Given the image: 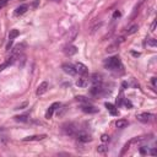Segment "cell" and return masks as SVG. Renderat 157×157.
<instances>
[{
    "label": "cell",
    "instance_id": "ac0fdd59",
    "mask_svg": "<svg viewBox=\"0 0 157 157\" xmlns=\"http://www.w3.org/2000/svg\"><path fill=\"white\" fill-rule=\"evenodd\" d=\"M18 35H20V32H18L17 30H11L10 33H9V39H10V40H13Z\"/></svg>",
    "mask_w": 157,
    "mask_h": 157
},
{
    "label": "cell",
    "instance_id": "5b68a950",
    "mask_svg": "<svg viewBox=\"0 0 157 157\" xmlns=\"http://www.w3.org/2000/svg\"><path fill=\"white\" fill-rule=\"evenodd\" d=\"M76 138H77V140L81 141V142H88V141L92 140V139H91V135L87 134V133H85V131H77V133H76Z\"/></svg>",
    "mask_w": 157,
    "mask_h": 157
},
{
    "label": "cell",
    "instance_id": "30bf717a",
    "mask_svg": "<svg viewBox=\"0 0 157 157\" xmlns=\"http://www.w3.org/2000/svg\"><path fill=\"white\" fill-rule=\"evenodd\" d=\"M102 91H103V88H102L101 85H93V87L90 90L91 94H93V96H97V94H101Z\"/></svg>",
    "mask_w": 157,
    "mask_h": 157
},
{
    "label": "cell",
    "instance_id": "3957f363",
    "mask_svg": "<svg viewBox=\"0 0 157 157\" xmlns=\"http://www.w3.org/2000/svg\"><path fill=\"white\" fill-rule=\"evenodd\" d=\"M136 118H138L139 121L141 123H148V121H151L153 119V114L151 113H140L136 115Z\"/></svg>",
    "mask_w": 157,
    "mask_h": 157
},
{
    "label": "cell",
    "instance_id": "484cf974",
    "mask_svg": "<svg viewBox=\"0 0 157 157\" xmlns=\"http://www.w3.org/2000/svg\"><path fill=\"white\" fill-rule=\"evenodd\" d=\"M117 17H120V12L118 10L114 11V13H113V18H117Z\"/></svg>",
    "mask_w": 157,
    "mask_h": 157
},
{
    "label": "cell",
    "instance_id": "7402d4cb",
    "mask_svg": "<svg viewBox=\"0 0 157 157\" xmlns=\"http://www.w3.org/2000/svg\"><path fill=\"white\" fill-rule=\"evenodd\" d=\"M76 101L77 102H81V103H88V99L86 97H84V96H77L76 97Z\"/></svg>",
    "mask_w": 157,
    "mask_h": 157
},
{
    "label": "cell",
    "instance_id": "52a82bcc",
    "mask_svg": "<svg viewBox=\"0 0 157 157\" xmlns=\"http://www.w3.org/2000/svg\"><path fill=\"white\" fill-rule=\"evenodd\" d=\"M64 53H65V55H67V57H71V55H74V54H76V53H77V48H76V47H75V45H69V47H65Z\"/></svg>",
    "mask_w": 157,
    "mask_h": 157
},
{
    "label": "cell",
    "instance_id": "e0dca14e",
    "mask_svg": "<svg viewBox=\"0 0 157 157\" xmlns=\"http://www.w3.org/2000/svg\"><path fill=\"white\" fill-rule=\"evenodd\" d=\"M138 30H139V26L136 25V23H134V25H131V26L126 30V33H128V35H134V33L138 32Z\"/></svg>",
    "mask_w": 157,
    "mask_h": 157
},
{
    "label": "cell",
    "instance_id": "8fae6325",
    "mask_svg": "<svg viewBox=\"0 0 157 157\" xmlns=\"http://www.w3.org/2000/svg\"><path fill=\"white\" fill-rule=\"evenodd\" d=\"M57 107H59V103H53V104L49 107V109H48V111H47V113H45V118H47V119L52 118V115H53L54 111L57 109Z\"/></svg>",
    "mask_w": 157,
    "mask_h": 157
},
{
    "label": "cell",
    "instance_id": "4dcf8cb0",
    "mask_svg": "<svg viewBox=\"0 0 157 157\" xmlns=\"http://www.w3.org/2000/svg\"><path fill=\"white\" fill-rule=\"evenodd\" d=\"M38 3H39V0H36V1H35V3H33V6H35V8H36V6L38 5Z\"/></svg>",
    "mask_w": 157,
    "mask_h": 157
},
{
    "label": "cell",
    "instance_id": "4316f807",
    "mask_svg": "<svg viewBox=\"0 0 157 157\" xmlns=\"http://www.w3.org/2000/svg\"><path fill=\"white\" fill-rule=\"evenodd\" d=\"M6 3H8V0H0V9H1L3 6L6 4Z\"/></svg>",
    "mask_w": 157,
    "mask_h": 157
},
{
    "label": "cell",
    "instance_id": "7a4b0ae2",
    "mask_svg": "<svg viewBox=\"0 0 157 157\" xmlns=\"http://www.w3.org/2000/svg\"><path fill=\"white\" fill-rule=\"evenodd\" d=\"M61 69H63V71L67 75H70V76H74V75H76V67H75L74 65L71 64H63V66H61Z\"/></svg>",
    "mask_w": 157,
    "mask_h": 157
},
{
    "label": "cell",
    "instance_id": "277c9868",
    "mask_svg": "<svg viewBox=\"0 0 157 157\" xmlns=\"http://www.w3.org/2000/svg\"><path fill=\"white\" fill-rule=\"evenodd\" d=\"M81 111H82L84 113H87V114H94V113L98 112V108L88 104V103H85L84 106H81Z\"/></svg>",
    "mask_w": 157,
    "mask_h": 157
},
{
    "label": "cell",
    "instance_id": "2e32d148",
    "mask_svg": "<svg viewBox=\"0 0 157 157\" xmlns=\"http://www.w3.org/2000/svg\"><path fill=\"white\" fill-rule=\"evenodd\" d=\"M45 138V135H33V136H27L23 140L25 141H35V140H43Z\"/></svg>",
    "mask_w": 157,
    "mask_h": 157
},
{
    "label": "cell",
    "instance_id": "ffe728a7",
    "mask_svg": "<svg viewBox=\"0 0 157 157\" xmlns=\"http://www.w3.org/2000/svg\"><path fill=\"white\" fill-rule=\"evenodd\" d=\"M107 150H108V148H107L104 145H101V146L97 147V152H98V153H106Z\"/></svg>",
    "mask_w": 157,
    "mask_h": 157
},
{
    "label": "cell",
    "instance_id": "d6986e66",
    "mask_svg": "<svg viewBox=\"0 0 157 157\" xmlns=\"http://www.w3.org/2000/svg\"><path fill=\"white\" fill-rule=\"evenodd\" d=\"M15 120H17V121H23V123H26L27 120V115H17V117H15Z\"/></svg>",
    "mask_w": 157,
    "mask_h": 157
},
{
    "label": "cell",
    "instance_id": "9c48e42d",
    "mask_svg": "<svg viewBox=\"0 0 157 157\" xmlns=\"http://www.w3.org/2000/svg\"><path fill=\"white\" fill-rule=\"evenodd\" d=\"M75 67H76V71L79 72V74H82V75H85V74H87V66L86 65H84L82 63H77L76 65H75Z\"/></svg>",
    "mask_w": 157,
    "mask_h": 157
},
{
    "label": "cell",
    "instance_id": "4fadbf2b",
    "mask_svg": "<svg viewBox=\"0 0 157 157\" xmlns=\"http://www.w3.org/2000/svg\"><path fill=\"white\" fill-rule=\"evenodd\" d=\"M65 131H66V134H69V135H76L77 128L75 126L74 124H69V125L65 128Z\"/></svg>",
    "mask_w": 157,
    "mask_h": 157
},
{
    "label": "cell",
    "instance_id": "f1b7e54d",
    "mask_svg": "<svg viewBox=\"0 0 157 157\" xmlns=\"http://www.w3.org/2000/svg\"><path fill=\"white\" fill-rule=\"evenodd\" d=\"M124 103H125V106H126V107H131V103H130L129 101H124Z\"/></svg>",
    "mask_w": 157,
    "mask_h": 157
},
{
    "label": "cell",
    "instance_id": "1f68e13d",
    "mask_svg": "<svg viewBox=\"0 0 157 157\" xmlns=\"http://www.w3.org/2000/svg\"><path fill=\"white\" fill-rule=\"evenodd\" d=\"M151 155H156V150H155V148L151 150Z\"/></svg>",
    "mask_w": 157,
    "mask_h": 157
},
{
    "label": "cell",
    "instance_id": "44dd1931",
    "mask_svg": "<svg viewBox=\"0 0 157 157\" xmlns=\"http://www.w3.org/2000/svg\"><path fill=\"white\" fill-rule=\"evenodd\" d=\"M106 107H107L108 111L112 112V114H117V112H115V109H114V106L112 103H106Z\"/></svg>",
    "mask_w": 157,
    "mask_h": 157
},
{
    "label": "cell",
    "instance_id": "7c38bea8",
    "mask_svg": "<svg viewBox=\"0 0 157 157\" xmlns=\"http://www.w3.org/2000/svg\"><path fill=\"white\" fill-rule=\"evenodd\" d=\"M27 9H28V6H27L26 4H23V5H20L18 8L15 10V15L16 16H20V15H23V13L27 11Z\"/></svg>",
    "mask_w": 157,
    "mask_h": 157
},
{
    "label": "cell",
    "instance_id": "f546056e",
    "mask_svg": "<svg viewBox=\"0 0 157 157\" xmlns=\"http://www.w3.org/2000/svg\"><path fill=\"white\" fill-rule=\"evenodd\" d=\"M152 85L153 87H156V77H152Z\"/></svg>",
    "mask_w": 157,
    "mask_h": 157
},
{
    "label": "cell",
    "instance_id": "8992f818",
    "mask_svg": "<svg viewBox=\"0 0 157 157\" xmlns=\"http://www.w3.org/2000/svg\"><path fill=\"white\" fill-rule=\"evenodd\" d=\"M47 90H48V82H47V81H43V82L37 87L36 94L37 96H42V94H44L47 92Z\"/></svg>",
    "mask_w": 157,
    "mask_h": 157
},
{
    "label": "cell",
    "instance_id": "d6a6232c",
    "mask_svg": "<svg viewBox=\"0 0 157 157\" xmlns=\"http://www.w3.org/2000/svg\"><path fill=\"white\" fill-rule=\"evenodd\" d=\"M53 1H55V3H60L61 0H53Z\"/></svg>",
    "mask_w": 157,
    "mask_h": 157
},
{
    "label": "cell",
    "instance_id": "cb8c5ba5",
    "mask_svg": "<svg viewBox=\"0 0 157 157\" xmlns=\"http://www.w3.org/2000/svg\"><path fill=\"white\" fill-rule=\"evenodd\" d=\"M101 140L103 141V142H107V141H109V135H107V134H103L101 136Z\"/></svg>",
    "mask_w": 157,
    "mask_h": 157
},
{
    "label": "cell",
    "instance_id": "6da1fadb",
    "mask_svg": "<svg viewBox=\"0 0 157 157\" xmlns=\"http://www.w3.org/2000/svg\"><path fill=\"white\" fill-rule=\"evenodd\" d=\"M104 66L109 70H115L120 67V60L118 57H112V58H108L104 61Z\"/></svg>",
    "mask_w": 157,
    "mask_h": 157
},
{
    "label": "cell",
    "instance_id": "83f0119b",
    "mask_svg": "<svg viewBox=\"0 0 157 157\" xmlns=\"http://www.w3.org/2000/svg\"><path fill=\"white\" fill-rule=\"evenodd\" d=\"M155 28H156V21H153V22H152V25H151V31H152V32H155Z\"/></svg>",
    "mask_w": 157,
    "mask_h": 157
},
{
    "label": "cell",
    "instance_id": "d4e9b609",
    "mask_svg": "<svg viewBox=\"0 0 157 157\" xmlns=\"http://www.w3.org/2000/svg\"><path fill=\"white\" fill-rule=\"evenodd\" d=\"M115 48H117V44L111 45V47H108V48H107V52H108V53H113V52L115 50Z\"/></svg>",
    "mask_w": 157,
    "mask_h": 157
},
{
    "label": "cell",
    "instance_id": "ba28073f",
    "mask_svg": "<svg viewBox=\"0 0 157 157\" xmlns=\"http://www.w3.org/2000/svg\"><path fill=\"white\" fill-rule=\"evenodd\" d=\"M91 81H92L93 85H101L102 84V75L98 72H94L91 77Z\"/></svg>",
    "mask_w": 157,
    "mask_h": 157
},
{
    "label": "cell",
    "instance_id": "9a60e30c",
    "mask_svg": "<svg viewBox=\"0 0 157 157\" xmlns=\"http://www.w3.org/2000/svg\"><path fill=\"white\" fill-rule=\"evenodd\" d=\"M128 124H129V123L125 119H119V120L115 121V126H117L118 129H124V128L128 126Z\"/></svg>",
    "mask_w": 157,
    "mask_h": 157
},
{
    "label": "cell",
    "instance_id": "5bb4252c",
    "mask_svg": "<svg viewBox=\"0 0 157 157\" xmlns=\"http://www.w3.org/2000/svg\"><path fill=\"white\" fill-rule=\"evenodd\" d=\"M76 86H79V87H86V86H88V79L87 77H80L77 81H76Z\"/></svg>",
    "mask_w": 157,
    "mask_h": 157
},
{
    "label": "cell",
    "instance_id": "603a6c76",
    "mask_svg": "<svg viewBox=\"0 0 157 157\" xmlns=\"http://www.w3.org/2000/svg\"><path fill=\"white\" fill-rule=\"evenodd\" d=\"M147 45H148V47H152V48H155V47L157 45L156 39H150V40H147Z\"/></svg>",
    "mask_w": 157,
    "mask_h": 157
}]
</instances>
